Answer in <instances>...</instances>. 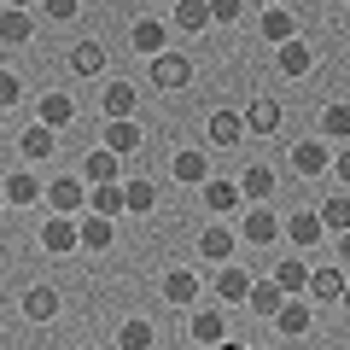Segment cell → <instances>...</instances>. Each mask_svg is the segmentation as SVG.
Wrapping results in <instances>:
<instances>
[{
  "label": "cell",
  "instance_id": "6da1fadb",
  "mask_svg": "<svg viewBox=\"0 0 350 350\" xmlns=\"http://www.w3.org/2000/svg\"><path fill=\"white\" fill-rule=\"evenodd\" d=\"M47 204H53V216H76L88 204V187L76 181V175H53L47 181Z\"/></svg>",
  "mask_w": 350,
  "mask_h": 350
},
{
  "label": "cell",
  "instance_id": "7a4b0ae2",
  "mask_svg": "<svg viewBox=\"0 0 350 350\" xmlns=\"http://www.w3.org/2000/svg\"><path fill=\"white\" fill-rule=\"evenodd\" d=\"M187 82H193L187 53H158L152 59V88H187Z\"/></svg>",
  "mask_w": 350,
  "mask_h": 350
},
{
  "label": "cell",
  "instance_id": "3957f363",
  "mask_svg": "<svg viewBox=\"0 0 350 350\" xmlns=\"http://www.w3.org/2000/svg\"><path fill=\"white\" fill-rule=\"evenodd\" d=\"M70 117H76V100H70V94H53V88H47V94L36 100V123H41V129H53V135H59Z\"/></svg>",
  "mask_w": 350,
  "mask_h": 350
},
{
  "label": "cell",
  "instance_id": "277c9868",
  "mask_svg": "<svg viewBox=\"0 0 350 350\" xmlns=\"http://www.w3.org/2000/svg\"><path fill=\"white\" fill-rule=\"evenodd\" d=\"M163 304L193 310V304H199V275H193V269H170V275H163Z\"/></svg>",
  "mask_w": 350,
  "mask_h": 350
},
{
  "label": "cell",
  "instance_id": "5b68a950",
  "mask_svg": "<svg viewBox=\"0 0 350 350\" xmlns=\"http://www.w3.org/2000/svg\"><path fill=\"white\" fill-rule=\"evenodd\" d=\"M41 251H53V257L82 251V239H76V222H70V216H47V228H41Z\"/></svg>",
  "mask_w": 350,
  "mask_h": 350
},
{
  "label": "cell",
  "instance_id": "8992f818",
  "mask_svg": "<svg viewBox=\"0 0 350 350\" xmlns=\"http://www.w3.org/2000/svg\"><path fill=\"white\" fill-rule=\"evenodd\" d=\"M327 163H333V146L327 140H298L292 146V170L298 175H327Z\"/></svg>",
  "mask_w": 350,
  "mask_h": 350
},
{
  "label": "cell",
  "instance_id": "52a82bcc",
  "mask_svg": "<svg viewBox=\"0 0 350 350\" xmlns=\"http://www.w3.org/2000/svg\"><path fill=\"white\" fill-rule=\"evenodd\" d=\"M170 170H175V181H187V187H204V181H211V158H204V152H193V146L175 152Z\"/></svg>",
  "mask_w": 350,
  "mask_h": 350
},
{
  "label": "cell",
  "instance_id": "ba28073f",
  "mask_svg": "<svg viewBox=\"0 0 350 350\" xmlns=\"http://www.w3.org/2000/svg\"><path fill=\"white\" fill-rule=\"evenodd\" d=\"M82 175L94 181V187H117V175H123V158H111L105 146H94V152L82 158Z\"/></svg>",
  "mask_w": 350,
  "mask_h": 350
},
{
  "label": "cell",
  "instance_id": "9c48e42d",
  "mask_svg": "<svg viewBox=\"0 0 350 350\" xmlns=\"http://www.w3.org/2000/svg\"><path fill=\"white\" fill-rule=\"evenodd\" d=\"M275 234H280V216L269 211V204H257V211L239 222V239H251V245H275Z\"/></svg>",
  "mask_w": 350,
  "mask_h": 350
},
{
  "label": "cell",
  "instance_id": "30bf717a",
  "mask_svg": "<svg viewBox=\"0 0 350 350\" xmlns=\"http://www.w3.org/2000/svg\"><path fill=\"white\" fill-rule=\"evenodd\" d=\"M251 286H257V280H251L239 262H222V275H216V298H222V304H245Z\"/></svg>",
  "mask_w": 350,
  "mask_h": 350
},
{
  "label": "cell",
  "instance_id": "8fae6325",
  "mask_svg": "<svg viewBox=\"0 0 350 350\" xmlns=\"http://www.w3.org/2000/svg\"><path fill=\"white\" fill-rule=\"evenodd\" d=\"M234 228H204V234H199V257L204 262H234Z\"/></svg>",
  "mask_w": 350,
  "mask_h": 350
},
{
  "label": "cell",
  "instance_id": "7c38bea8",
  "mask_svg": "<svg viewBox=\"0 0 350 350\" xmlns=\"http://www.w3.org/2000/svg\"><path fill=\"white\" fill-rule=\"evenodd\" d=\"M275 187H280V181H275V170H269V163H251V170L239 175V199H251V204H262Z\"/></svg>",
  "mask_w": 350,
  "mask_h": 350
},
{
  "label": "cell",
  "instance_id": "4fadbf2b",
  "mask_svg": "<svg viewBox=\"0 0 350 350\" xmlns=\"http://www.w3.org/2000/svg\"><path fill=\"white\" fill-rule=\"evenodd\" d=\"M146 146V135H140V123H105V152L111 158H129V152Z\"/></svg>",
  "mask_w": 350,
  "mask_h": 350
},
{
  "label": "cell",
  "instance_id": "5bb4252c",
  "mask_svg": "<svg viewBox=\"0 0 350 350\" xmlns=\"http://www.w3.org/2000/svg\"><path fill=\"white\" fill-rule=\"evenodd\" d=\"M135 105H140V94L129 82H111L105 88V117H111V123H135Z\"/></svg>",
  "mask_w": 350,
  "mask_h": 350
},
{
  "label": "cell",
  "instance_id": "9a60e30c",
  "mask_svg": "<svg viewBox=\"0 0 350 350\" xmlns=\"http://www.w3.org/2000/svg\"><path fill=\"white\" fill-rule=\"evenodd\" d=\"M0 193H6V204H18V211H24V204H41V181H36L29 170L6 175V181H0Z\"/></svg>",
  "mask_w": 350,
  "mask_h": 350
},
{
  "label": "cell",
  "instance_id": "2e32d148",
  "mask_svg": "<svg viewBox=\"0 0 350 350\" xmlns=\"http://www.w3.org/2000/svg\"><path fill=\"white\" fill-rule=\"evenodd\" d=\"M275 129H280V105L269 100V94H257L251 111H245V135H275Z\"/></svg>",
  "mask_w": 350,
  "mask_h": 350
},
{
  "label": "cell",
  "instance_id": "e0dca14e",
  "mask_svg": "<svg viewBox=\"0 0 350 350\" xmlns=\"http://www.w3.org/2000/svg\"><path fill=\"white\" fill-rule=\"evenodd\" d=\"M76 239H82V251H111L117 228L105 222V216H82V222H76Z\"/></svg>",
  "mask_w": 350,
  "mask_h": 350
},
{
  "label": "cell",
  "instance_id": "ac0fdd59",
  "mask_svg": "<svg viewBox=\"0 0 350 350\" xmlns=\"http://www.w3.org/2000/svg\"><path fill=\"white\" fill-rule=\"evenodd\" d=\"M286 239H292V245H321L327 228H321L315 211H298V216H286Z\"/></svg>",
  "mask_w": 350,
  "mask_h": 350
},
{
  "label": "cell",
  "instance_id": "d6986e66",
  "mask_svg": "<svg viewBox=\"0 0 350 350\" xmlns=\"http://www.w3.org/2000/svg\"><path fill=\"white\" fill-rule=\"evenodd\" d=\"M275 59H280V76H292V82L315 70V53L304 47V41H286V47H275Z\"/></svg>",
  "mask_w": 350,
  "mask_h": 350
},
{
  "label": "cell",
  "instance_id": "ffe728a7",
  "mask_svg": "<svg viewBox=\"0 0 350 350\" xmlns=\"http://www.w3.org/2000/svg\"><path fill=\"white\" fill-rule=\"evenodd\" d=\"M304 292H310L315 304H338L345 298V275H338V269H310V286Z\"/></svg>",
  "mask_w": 350,
  "mask_h": 350
},
{
  "label": "cell",
  "instance_id": "44dd1931",
  "mask_svg": "<svg viewBox=\"0 0 350 350\" xmlns=\"http://www.w3.org/2000/svg\"><path fill=\"white\" fill-rule=\"evenodd\" d=\"M245 140V117L239 111H211V146H239Z\"/></svg>",
  "mask_w": 350,
  "mask_h": 350
},
{
  "label": "cell",
  "instance_id": "7402d4cb",
  "mask_svg": "<svg viewBox=\"0 0 350 350\" xmlns=\"http://www.w3.org/2000/svg\"><path fill=\"white\" fill-rule=\"evenodd\" d=\"M59 310H64V298H59L53 286H29V292H24V315H29V321H53Z\"/></svg>",
  "mask_w": 350,
  "mask_h": 350
},
{
  "label": "cell",
  "instance_id": "603a6c76",
  "mask_svg": "<svg viewBox=\"0 0 350 350\" xmlns=\"http://www.w3.org/2000/svg\"><path fill=\"white\" fill-rule=\"evenodd\" d=\"M262 36L275 41V47H286V41H298V18H292L286 6H269V12H262Z\"/></svg>",
  "mask_w": 350,
  "mask_h": 350
},
{
  "label": "cell",
  "instance_id": "cb8c5ba5",
  "mask_svg": "<svg viewBox=\"0 0 350 350\" xmlns=\"http://www.w3.org/2000/svg\"><path fill=\"white\" fill-rule=\"evenodd\" d=\"M29 36H36V18H29L24 6H6V12H0V41H12V47H24Z\"/></svg>",
  "mask_w": 350,
  "mask_h": 350
},
{
  "label": "cell",
  "instance_id": "d4e9b609",
  "mask_svg": "<svg viewBox=\"0 0 350 350\" xmlns=\"http://www.w3.org/2000/svg\"><path fill=\"white\" fill-rule=\"evenodd\" d=\"M269 280H275V286H280V298H298V292L310 286V269H304L298 257H280V269H275V275H269Z\"/></svg>",
  "mask_w": 350,
  "mask_h": 350
},
{
  "label": "cell",
  "instance_id": "484cf974",
  "mask_svg": "<svg viewBox=\"0 0 350 350\" xmlns=\"http://www.w3.org/2000/svg\"><path fill=\"white\" fill-rule=\"evenodd\" d=\"M234 204H239V187H234V181H222V175H211V181H204V211L228 216Z\"/></svg>",
  "mask_w": 350,
  "mask_h": 350
},
{
  "label": "cell",
  "instance_id": "4316f807",
  "mask_svg": "<svg viewBox=\"0 0 350 350\" xmlns=\"http://www.w3.org/2000/svg\"><path fill=\"white\" fill-rule=\"evenodd\" d=\"M175 29H187V36L211 29V6L204 0H175Z\"/></svg>",
  "mask_w": 350,
  "mask_h": 350
},
{
  "label": "cell",
  "instance_id": "83f0119b",
  "mask_svg": "<svg viewBox=\"0 0 350 350\" xmlns=\"http://www.w3.org/2000/svg\"><path fill=\"white\" fill-rule=\"evenodd\" d=\"M321 140H327V146H333V140H350V105L345 100H333L321 111Z\"/></svg>",
  "mask_w": 350,
  "mask_h": 350
},
{
  "label": "cell",
  "instance_id": "f1b7e54d",
  "mask_svg": "<svg viewBox=\"0 0 350 350\" xmlns=\"http://www.w3.org/2000/svg\"><path fill=\"white\" fill-rule=\"evenodd\" d=\"M275 321H280V333H286V338H304V333H310V304L286 298V304H280V315H275Z\"/></svg>",
  "mask_w": 350,
  "mask_h": 350
},
{
  "label": "cell",
  "instance_id": "f546056e",
  "mask_svg": "<svg viewBox=\"0 0 350 350\" xmlns=\"http://www.w3.org/2000/svg\"><path fill=\"white\" fill-rule=\"evenodd\" d=\"M187 333L199 338V345H222V338H228V321H222L216 310H199V315H193V327H187Z\"/></svg>",
  "mask_w": 350,
  "mask_h": 350
},
{
  "label": "cell",
  "instance_id": "4dcf8cb0",
  "mask_svg": "<svg viewBox=\"0 0 350 350\" xmlns=\"http://www.w3.org/2000/svg\"><path fill=\"white\" fill-rule=\"evenodd\" d=\"M315 216H321V228H333V234H350V193H333Z\"/></svg>",
  "mask_w": 350,
  "mask_h": 350
},
{
  "label": "cell",
  "instance_id": "1f68e13d",
  "mask_svg": "<svg viewBox=\"0 0 350 350\" xmlns=\"http://www.w3.org/2000/svg\"><path fill=\"white\" fill-rule=\"evenodd\" d=\"M70 70L76 76H100L105 70V47H100V41H82V47L70 53Z\"/></svg>",
  "mask_w": 350,
  "mask_h": 350
},
{
  "label": "cell",
  "instance_id": "d6a6232c",
  "mask_svg": "<svg viewBox=\"0 0 350 350\" xmlns=\"http://www.w3.org/2000/svg\"><path fill=\"white\" fill-rule=\"evenodd\" d=\"M152 204H158V187H152V181H123V211L146 216Z\"/></svg>",
  "mask_w": 350,
  "mask_h": 350
},
{
  "label": "cell",
  "instance_id": "836d02e7",
  "mask_svg": "<svg viewBox=\"0 0 350 350\" xmlns=\"http://www.w3.org/2000/svg\"><path fill=\"white\" fill-rule=\"evenodd\" d=\"M245 304H251V310H257V315H280V304H286V298H280V286H275V280H257Z\"/></svg>",
  "mask_w": 350,
  "mask_h": 350
},
{
  "label": "cell",
  "instance_id": "e575fe53",
  "mask_svg": "<svg viewBox=\"0 0 350 350\" xmlns=\"http://www.w3.org/2000/svg\"><path fill=\"white\" fill-rule=\"evenodd\" d=\"M47 152H59V135H53V129H29V135H24V158L29 163H41V158H47Z\"/></svg>",
  "mask_w": 350,
  "mask_h": 350
},
{
  "label": "cell",
  "instance_id": "d590c367",
  "mask_svg": "<svg viewBox=\"0 0 350 350\" xmlns=\"http://www.w3.org/2000/svg\"><path fill=\"white\" fill-rule=\"evenodd\" d=\"M135 53H152V59L163 53V24H158V18H140V24H135Z\"/></svg>",
  "mask_w": 350,
  "mask_h": 350
},
{
  "label": "cell",
  "instance_id": "8d00e7d4",
  "mask_svg": "<svg viewBox=\"0 0 350 350\" xmlns=\"http://www.w3.org/2000/svg\"><path fill=\"white\" fill-rule=\"evenodd\" d=\"M117 345L123 350H152V321H123L117 327Z\"/></svg>",
  "mask_w": 350,
  "mask_h": 350
},
{
  "label": "cell",
  "instance_id": "74e56055",
  "mask_svg": "<svg viewBox=\"0 0 350 350\" xmlns=\"http://www.w3.org/2000/svg\"><path fill=\"white\" fill-rule=\"evenodd\" d=\"M117 211H123V181H117V187H94V211L88 216H105V222H111Z\"/></svg>",
  "mask_w": 350,
  "mask_h": 350
},
{
  "label": "cell",
  "instance_id": "f35d334b",
  "mask_svg": "<svg viewBox=\"0 0 350 350\" xmlns=\"http://www.w3.org/2000/svg\"><path fill=\"white\" fill-rule=\"evenodd\" d=\"M18 100H24V82H18L12 70H0V111H12Z\"/></svg>",
  "mask_w": 350,
  "mask_h": 350
},
{
  "label": "cell",
  "instance_id": "ab89813d",
  "mask_svg": "<svg viewBox=\"0 0 350 350\" xmlns=\"http://www.w3.org/2000/svg\"><path fill=\"white\" fill-rule=\"evenodd\" d=\"M239 12H245L239 0H211V24H239Z\"/></svg>",
  "mask_w": 350,
  "mask_h": 350
},
{
  "label": "cell",
  "instance_id": "60d3db41",
  "mask_svg": "<svg viewBox=\"0 0 350 350\" xmlns=\"http://www.w3.org/2000/svg\"><path fill=\"white\" fill-rule=\"evenodd\" d=\"M47 18H59V24H70V18H76V0H47Z\"/></svg>",
  "mask_w": 350,
  "mask_h": 350
},
{
  "label": "cell",
  "instance_id": "b9f144b4",
  "mask_svg": "<svg viewBox=\"0 0 350 350\" xmlns=\"http://www.w3.org/2000/svg\"><path fill=\"white\" fill-rule=\"evenodd\" d=\"M333 175H338V181L350 187V152H333Z\"/></svg>",
  "mask_w": 350,
  "mask_h": 350
},
{
  "label": "cell",
  "instance_id": "7bdbcfd3",
  "mask_svg": "<svg viewBox=\"0 0 350 350\" xmlns=\"http://www.w3.org/2000/svg\"><path fill=\"white\" fill-rule=\"evenodd\" d=\"M338 262L350 269V234H338Z\"/></svg>",
  "mask_w": 350,
  "mask_h": 350
},
{
  "label": "cell",
  "instance_id": "ee69618b",
  "mask_svg": "<svg viewBox=\"0 0 350 350\" xmlns=\"http://www.w3.org/2000/svg\"><path fill=\"white\" fill-rule=\"evenodd\" d=\"M216 350H245V345H239V338H222V345H216Z\"/></svg>",
  "mask_w": 350,
  "mask_h": 350
},
{
  "label": "cell",
  "instance_id": "f6af8a7d",
  "mask_svg": "<svg viewBox=\"0 0 350 350\" xmlns=\"http://www.w3.org/2000/svg\"><path fill=\"white\" fill-rule=\"evenodd\" d=\"M338 304H345V310H350V280H345V298H338Z\"/></svg>",
  "mask_w": 350,
  "mask_h": 350
},
{
  "label": "cell",
  "instance_id": "bcb514c9",
  "mask_svg": "<svg viewBox=\"0 0 350 350\" xmlns=\"http://www.w3.org/2000/svg\"><path fill=\"white\" fill-rule=\"evenodd\" d=\"M0 204H6V193H0Z\"/></svg>",
  "mask_w": 350,
  "mask_h": 350
},
{
  "label": "cell",
  "instance_id": "7dc6e473",
  "mask_svg": "<svg viewBox=\"0 0 350 350\" xmlns=\"http://www.w3.org/2000/svg\"><path fill=\"white\" fill-rule=\"evenodd\" d=\"M82 350H94V345H82Z\"/></svg>",
  "mask_w": 350,
  "mask_h": 350
}]
</instances>
